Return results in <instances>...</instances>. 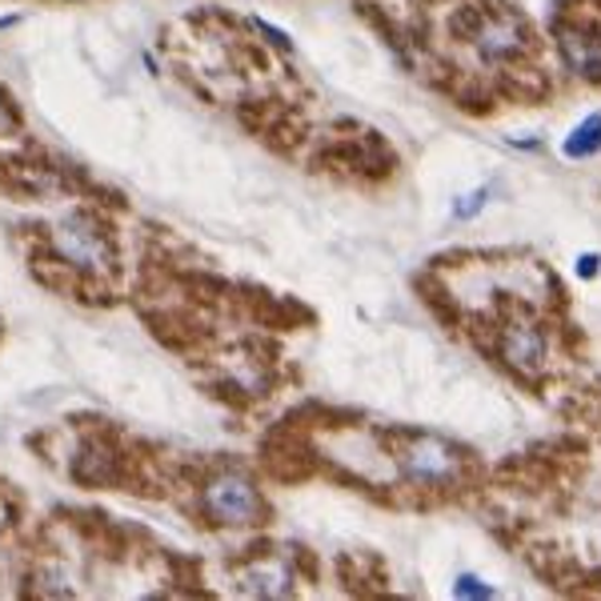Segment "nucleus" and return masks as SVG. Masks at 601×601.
<instances>
[{
    "label": "nucleus",
    "mask_w": 601,
    "mask_h": 601,
    "mask_svg": "<svg viewBox=\"0 0 601 601\" xmlns=\"http://www.w3.org/2000/svg\"><path fill=\"white\" fill-rule=\"evenodd\" d=\"M397 470L418 489H453L465 477V449L437 433H409L397 449Z\"/></svg>",
    "instance_id": "f257e3e1"
},
{
    "label": "nucleus",
    "mask_w": 601,
    "mask_h": 601,
    "mask_svg": "<svg viewBox=\"0 0 601 601\" xmlns=\"http://www.w3.org/2000/svg\"><path fill=\"white\" fill-rule=\"evenodd\" d=\"M201 506H205V513H209L217 525H233V529H241V525H257L265 513L261 489L253 485V477L233 473V470H225L205 482Z\"/></svg>",
    "instance_id": "f03ea898"
},
{
    "label": "nucleus",
    "mask_w": 601,
    "mask_h": 601,
    "mask_svg": "<svg viewBox=\"0 0 601 601\" xmlns=\"http://www.w3.org/2000/svg\"><path fill=\"white\" fill-rule=\"evenodd\" d=\"M53 248L73 269H80V273L101 277L113 269V245H108V236L92 221H85V217H68V221L53 225Z\"/></svg>",
    "instance_id": "7ed1b4c3"
},
{
    "label": "nucleus",
    "mask_w": 601,
    "mask_h": 601,
    "mask_svg": "<svg viewBox=\"0 0 601 601\" xmlns=\"http://www.w3.org/2000/svg\"><path fill=\"white\" fill-rule=\"evenodd\" d=\"M497 354L501 361L525 381H537L546 373V361H549V337L546 329L537 321H510L501 329V341H497Z\"/></svg>",
    "instance_id": "20e7f679"
},
{
    "label": "nucleus",
    "mask_w": 601,
    "mask_h": 601,
    "mask_svg": "<svg viewBox=\"0 0 601 601\" xmlns=\"http://www.w3.org/2000/svg\"><path fill=\"white\" fill-rule=\"evenodd\" d=\"M470 44L485 61H517L529 53V28L513 13H485L470 28Z\"/></svg>",
    "instance_id": "39448f33"
},
{
    "label": "nucleus",
    "mask_w": 601,
    "mask_h": 601,
    "mask_svg": "<svg viewBox=\"0 0 601 601\" xmlns=\"http://www.w3.org/2000/svg\"><path fill=\"white\" fill-rule=\"evenodd\" d=\"M553 37H558L562 65L570 68L577 80L601 85V37L598 33L589 25H577V21H558V25H553Z\"/></svg>",
    "instance_id": "423d86ee"
},
{
    "label": "nucleus",
    "mask_w": 601,
    "mask_h": 601,
    "mask_svg": "<svg viewBox=\"0 0 601 601\" xmlns=\"http://www.w3.org/2000/svg\"><path fill=\"white\" fill-rule=\"evenodd\" d=\"M241 589L253 598H289L293 593V570L285 558H261V562L245 565Z\"/></svg>",
    "instance_id": "0eeeda50"
},
{
    "label": "nucleus",
    "mask_w": 601,
    "mask_h": 601,
    "mask_svg": "<svg viewBox=\"0 0 601 601\" xmlns=\"http://www.w3.org/2000/svg\"><path fill=\"white\" fill-rule=\"evenodd\" d=\"M601 153V113H589L565 132L562 141V157L565 161H586V157H598Z\"/></svg>",
    "instance_id": "6e6552de"
},
{
    "label": "nucleus",
    "mask_w": 601,
    "mask_h": 601,
    "mask_svg": "<svg viewBox=\"0 0 601 601\" xmlns=\"http://www.w3.org/2000/svg\"><path fill=\"white\" fill-rule=\"evenodd\" d=\"M485 205H489V189H485V184H477V189H470V193H461L458 201H453V221H473V217H477V213L485 209Z\"/></svg>",
    "instance_id": "1a4fd4ad"
},
{
    "label": "nucleus",
    "mask_w": 601,
    "mask_h": 601,
    "mask_svg": "<svg viewBox=\"0 0 601 601\" xmlns=\"http://www.w3.org/2000/svg\"><path fill=\"white\" fill-rule=\"evenodd\" d=\"M497 589L494 586H485L477 574H461L458 581H453V598L461 601H482V598H494Z\"/></svg>",
    "instance_id": "9d476101"
},
{
    "label": "nucleus",
    "mask_w": 601,
    "mask_h": 601,
    "mask_svg": "<svg viewBox=\"0 0 601 601\" xmlns=\"http://www.w3.org/2000/svg\"><path fill=\"white\" fill-rule=\"evenodd\" d=\"M574 273L581 277V281H593V277L601 273V257H598V253H577Z\"/></svg>",
    "instance_id": "9b49d317"
},
{
    "label": "nucleus",
    "mask_w": 601,
    "mask_h": 601,
    "mask_svg": "<svg viewBox=\"0 0 601 601\" xmlns=\"http://www.w3.org/2000/svg\"><path fill=\"white\" fill-rule=\"evenodd\" d=\"M16 129V113L9 108V101L0 97V132H13Z\"/></svg>",
    "instance_id": "f8f14e48"
}]
</instances>
